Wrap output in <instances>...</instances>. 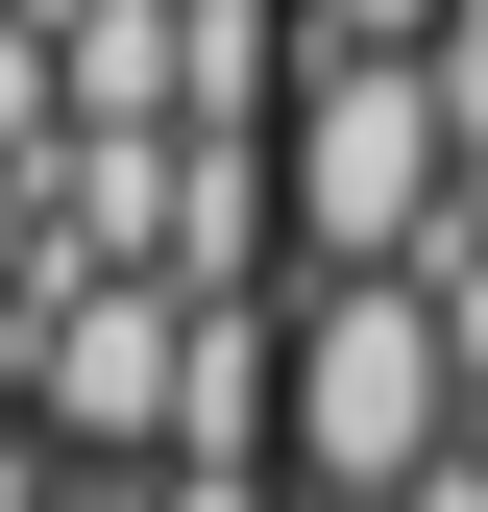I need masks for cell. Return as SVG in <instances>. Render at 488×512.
Returning <instances> with one entry per match:
<instances>
[{"instance_id":"cell-1","label":"cell","mask_w":488,"mask_h":512,"mask_svg":"<svg viewBox=\"0 0 488 512\" xmlns=\"http://www.w3.org/2000/svg\"><path fill=\"white\" fill-rule=\"evenodd\" d=\"M440 196H464L440 49H293V98H269V220H293V269H415Z\"/></svg>"},{"instance_id":"cell-2","label":"cell","mask_w":488,"mask_h":512,"mask_svg":"<svg viewBox=\"0 0 488 512\" xmlns=\"http://www.w3.org/2000/svg\"><path fill=\"white\" fill-rule=\"evenodd\" d=\"M464 415H488V391L440 366V293H415V269H293V317H269V439H293V488H415Z\"/></svg>"},{"instance_id":"cell-3","label":"cell","mask_w":488,"mask_h":512,"mask_svg":"<svg viewBox=\"0 0 488 512\" xmlns=\"http://www.w3.org/2000/svg\"><path fill=\"white\" fill-rule=\"evenodd\" d=\"M171 391H196V293H171V269H98L74 317H49V415H74V439L171 464Z\"/></svg>"},{"instance_id":"cell-4","label":"cell","mask_w":488,"mask_h":512,"mask_svg":"<svg viewBox=\"0 0 488 512\" xmlns=\"http://www.w3.org/2000/svg\"><path fill=\"white\" fill-rule=\"evenodd\" d=\"M464 0H293V49H440Z\"/></svg>"},{"instance_id":"cell-5","label":"cell","mask_w":488,"mask_h":512,"mask_svg":"<svg viewBox=\"0 0 488 512\" xmlns=\"http://www.w3.org/2000/svg\"><path fill=\"white\" fill-rule=\"evenodd\" d=\"M49 512H147V464H122V488H49Z\"/></svg>"},{"instance_id":"cell-6","label":"cell","mask_w":488,"mask_h":512,"mask_svg":"<svg viewBox=\"0 0 488 512\" xmlns=\"http://www.w3.org/2000/svg\"><path fill=\"white\" fill-rule=\"evenodd\" d=\"M293 512H391V488H293Z\"/></svg>"}]
</instances>
